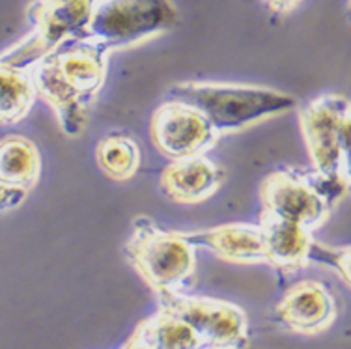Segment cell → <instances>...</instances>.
<instances>
[{"label": "cell", "mask_w": 351, "mask_h": 349, "mask_svg": "<svg viewBox=\"0 0 351 349\" xmlns=\"http://www.w3.org/2000/svg\"><path fill=\"white\" fill-rule=\"evenodd\" d=\"M107 49L86 40H69L28 69L38 97L56 115L62 133L79 136L90 108L107 81Z\"/></svg>", "instance_id": "cell-1"}, {"label": "cell", "mask_w": 351, "mask_h": 349, "mask_svg": "<svg viewBox=\"0 0 351 349\" xmlns=\"http://www.w3.org/2000/svg\"><path fill=\"white\" fill-rule=\"evenodd\" d=\"M167 97L196 108L221 136L298 108V99L288 92L241 82H180L170 88Z\"/></svg>", "instance_id": "cell-2"}, {"label": "cell", "mask_w": 351, "mask_h": 349, "mask_svg": "<svg viewBox=\"0 0 351 349\" xmlns=\"http://www.w3.org/2000/svg\"><path fill=\"white\" fill-rule=\"evenodd\" d=\"M129 263L157 296L187 288L196 271V252L183 232L162 230L149 217H136L125 243Z\"/></svg>", "instance_id": "cell-3"}, {"label": "cell", "mask_w": 351, "mask_h": 349, "mask_svg": "<svg viewBox=\"0 0 351 349\" xmlns=\"http://www.w3.org/2000/svg\"><path fill=\"white\" fill-rule=\"evenodd\" d=\"M176 25L178 8L172 0H95L79 40L92 41L112 54L156 40Z\"/></svg>", "instance_id": "cell-4"}, {"label": "cell", "mask_w": 351, "mask_h": 349, "mask_svg": "<svg viewBox=\"0 0 351 349\" xmlns=\"http://www.w3.org/2000/svg\"><path fill=\"white\" fill-rule=\"evenodd\" d=\"M348 187L314 170H275L263 178L260 187L262 213L277 215L314 232L329 221L332 208L344 198Z\"/></svg>", "instance_id": "cell-5"}, {"label": "cell", "mask_w": 351, "mask_h": 349, "mask_svg": "<svg viewBox=\"0 0 351 349\" xmlns=\"http://www.w3.org/2000/svg\"><path fill=\"white\" fill-rule=\"evenodd\" d=\"M312 170L316 174L350 185L351 107L344 95L325 94L299 110Z\"/></svg>", "instance_id": "cell-6"}, {"label": "cell", "mask_w": 351, "mask_h": 349, "mask_svg": "<svg viewBox=\"0 0 351 349\" xmlns=\"http://www.w3.org/2000/svg\"><path fill=\"white\" fill-rule=\"evenodd\" d=\"M95 0H34L27 8L32 32L0 54V62L30 69L69 40H79L86 28Z\"/></svg>", "instance_id": "cell-7"}, {"label": "cell", "mask_w": 351, "mask_h": 349, "mask_svg": "<svg viewBox=\"0 0 351 349\" xmlns=\"http://www.w3.org/2000/svg\"><path fill=\"white\" fill-rule=\"evenodd\" d=\"M161 306L195 330L202 349H247L249 320L237 304L213 297L185 296L182 291L159 297Z\"/></svg>", "instance_id": "cell-8"}, {"label": "cell", "mask_w": 351, "mask_h": 349, "mask_svg": "<svg viewBox=\"0 0 351 349\" xmlns=\"http://www.w3.org/2000/svg\"><path fill=\"white\" fill-rule=\"evenodd\" d=\"M149 136L157 152L170 161L206 155L221 139L206 116L174 99L154 110Z\"/></svg>", "instance_id": "cell-9"}, {"label": "cell", "mask_w": 351, "mask_h": 349, "mask_svg": "<svg viewBox=\"0 0 351 349\" xmlns=\"http://www.w3.org/2000/svg\"><path fill=\"white\" fill-rule=\"evenodd\" d=\"M277 316L291 333L314 336L337 322L338 304L325 284L301 280L284 293L277 304Z\"/></svg>", "instance_id": "cell-10"}, {"label": "cell", "mask_w": 351, "mask_h": 349, "mask_svg": "<svg viewBox=\"0 0 351 349\" xmlns=\"http://www.w3.org/2000/svg\"><path fill=\"white\" fill-rule=\"evenodd\" d=\"M193 247H204L228 263L258 265L265 263L262 234L258 224L232 222L198 232H183Z\"/></svg>", "instance_id": "cell-11"}, {"label": "cell", "mask_w": 351, "mask_h": 349, "mask_svg": "<svg viewBox=\"0 0 351 349\" xmlns=\"http://www.w3.org/2000/svg\"><path fill=\"white\" fill-rule=\"evenodd\" d=\"M224 170L204 155L178 159L162 170L161 191L176 204H200L221 189Z\"/></svg>", "instance_id": "cell-12"}, {"label": "cell", "mask_w": 351, "mask_h": 349, "mask_svg": "<svg viewBox=\"0 0 351 349\" xmlns=\"http://www.w3.org/2000/svg\"><path fill=\"white\" fill-rule=\"evenodd\" d=\"M258 228L267 265L280 273H295L311 263L312 232L271 213H262Z\"/></svg>", "instance_id": "cell-13"}, {"label": "cell", "mask_w": 351, "mask_h": 349, "mask_svg": "<svg viewBox=\"0 0 351 349\" xmlns=\"http://www.w3.org/2000/svg\"><path fill=\"white\" fill-rule=\"evenodd\" d=\"M41 174V155L32 141L10 134L0 141V182L21 189L36 187Z\"/></svg>", "instance_id": "cell-14"}, {"label": "cell", "mask_w": 351, "mask_h": 349, "mask_svg": "<svg viewBox=\"0 0 351 349\" xmlns=\"http://www.w3.org/2000/svg\"><path fill=\"white\" fill-rule=\"evenodd\" d=\"M129 340L149 349H202L200 338L182 317L159 309L152 317L138 323Z\"/></svg>", "instance_id": "cell-15"}, {"label": "cell", "mask_w": 351, "mask_h": 349, "mask_svg": "<svg viewBox=\"0 0 351 349\" xmlns=\"http://www.w3.org/2000/svg\"><path fill=\"white\" fill-rule=\"evenodd\" d=\"M38 99L28 69L0 62V125H15L28 116Z\"/></svg>", "instance_id": "cell-16"}, {"label": "cell", "mask_w": 351, "mask_h": 349, "mask_svg": "<svg viewBox=\"0 0 351 349\" xmlns=\"http://www.w3.org/2000/svg\"><path fill=\"white\" fill-rule=\"evenodd\" d=\"M95 159L103 174L110 180L128 182L138 172L142 154L135 139L122 133H112L97 142Z\"/></svg>", "instance_id": "cell-17"}, {"label": "cell", "mask_w": 351, "mask_h": 349, "mask_svg": "<svg viewBox=\"0 0 351 349\" xmlns=\"http://www.w3.org/2000/svg\"><path fill=\"white\" fill-rule=\"evenodd\" d=\"M311 262H317L327 267H332L338 275L342 276L346 284H350V249L342 247V249H335V247H327V245H319V243L312 241L311 254H308Z\"/></svg>", "instance_id": "cell-18"}, {"label": "cell", "mask_w": 351, "mask_h": 349, "mask_svg": "<svg viewBox=\"0 0 351 349\" xmlns=\"http://www.w3.org/2000/svg\"><path fill=\"white\" fill-rule=\"evenodd\" d=\"M27 189L15 187V185H8V183L0 182V213H6L12 209L19 208L21 204L27 198Z\"/></svg>", "instance_id": "cell-19"}, {"label": "cell", "mask_w": 351, "mask_h": 349, "mask_svg": "<svg viewBox=\"0 0 351 349\" xmlns=\"http://www.w3.org/2000/svg\"><path fill=\"white\" fill-rule=\"evenodd\" d=\"M267 8H269L271 12H275V14H290L293 12L295 8L303 2V0H263Z\"/></svg>", "instance_id": "cell-20"}, {"label": "cell", "mask_w": 351, "mask_h": 349, "mask_svg": "<svg viewBox=\"0 0 351 349\" xmlns=\"http://www.w3.org/2000/svg\"><path fill=\"white\" fill-rule=\"evenodd\" d=\"M122 349H149V348H146V346H142V344L138 342H133V340H128V344H125Z\"/></svg>", "instance_id": "cell-21"}]
</instances>
